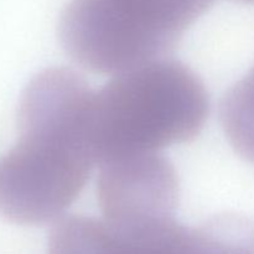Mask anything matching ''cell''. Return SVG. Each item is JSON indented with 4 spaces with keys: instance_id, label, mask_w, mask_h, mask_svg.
<instances>
[{
    "instance_id": "5",
    "label": "cell",
    "mask_w": 254,
    "mask_h": 254,
    "mask_svg": "<svg viewBox=\"0 0 254 254\" xmlns=\"http://www.w3.org/2000/svg\"><path fill=\"white\" fill-rule=\"evenodd\" d=\"M220 119L236 153L254 164V67L226 92Z\"/></svg>"
},
{
    "instance_id": "4",
    "label": "cell",
    "mask_w": 254,
    "mask_h": 254,
    "mask_svg": "<svg viewBox=\"0 0 254 254\" xmlns=\"http://www.w3.org/2000/svg\"><path fill=\"white\" fill-rule=\"evenodd\" d=\"M97 197L109 225L133 226L175 217L178 175L159 151L111 159L101 164Z\"/></svg>"
},
{
    "instance_id": "2",
    "label": "cell",
    "mask_w": 254,
    "mask_h": 254,
    "mask_svg": "<svg viewBox=\"0 0 254 254\" xmlns=\"http://www.w3.org/2000/svg\"><path fill=\"white\" fill-rule=\"evenodd\" d=\"M208 111L205 84L183 62L160 59L122 72L94 92L97 164L192 140Z\"/></svg>"
},
{
    "instance_id": "1",
    "label": "cell",
    "mask_w": 254,
    "mask_h": 254,
    "mask_svg": "<svg viewBox=\"0 0 254 254\" xmlns=\"http://www.w3.org/2000/svg\"><path fill=\"white\" fill-rule=\"evenodd\" d=\"M94 91L77 72H40L22 92L17 140L0 158V215L22 225L57 220L97 164Z\"/></svg>"
},
{
    "instance_id": "3",
    "label": "cell",
    "mask_w": 254,
    "mask_h": 254,
    "mask_svg": "<svg viewBox=\"0 0 254 254\" xmlns=\"http://www.w3.org/2000/svg\"><path fill=\"white\" fill-rule=\"evenodd\" d=\"M215 0H71L59 37L83 68L119 74L164 59Z\"/></svg>"
},
{
    "instance_id": "7",
    "label": "cell",
    "mask_w": 254,
    "mask_h": 254,
    "mask_svg": "<svg viewBox=\"0 0 254 254\" xmlns=\"http://www.w3.org/2000/svg\"><path fill=\"white\" fill-rule=\"evenodd\" d=\"M240 1H243V2H248V4H254V0H240Z\"/></svg>"
},
{
    "instance_id": "6",
    "label": "cell",
    "mask_w": 254,
    "mask_h": 254,
    "mask_svg": "<svg viewBox=\"0 0 254 254\" xmlns=\"http://www.w3.org/2000/svg\"><path fill=\"white\" fill-rule=\"evenodd\" d=\"M193 254H254V222L235 213L192 228Z\"/></svg>"
}]
</instances>
